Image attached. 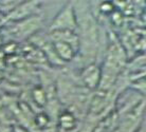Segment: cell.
Segmentation results:
<instances>
[{
  "label": "cell",
  "mask_w": 146,
  "mask_h": 132,
  "mask_svg": "<svg viewBox=\"0 0 146 132\" xmlns=\"http://www.w3.org/2000/svg\"><path fill=\"white\" fill-rule=\"evenodd\" d=\"M57 50L60 53V55L65 56L67 58L71 57V49L68 47V44L59 42V44H57Z\"/></svg>",
  "instance_id": "6da1fadb"
}]
</instances>
